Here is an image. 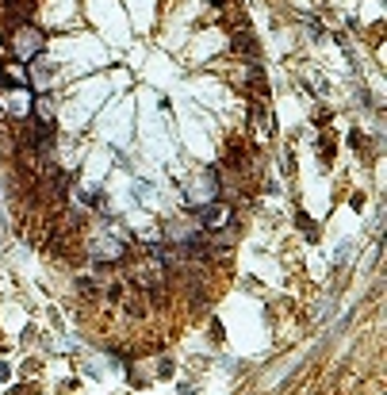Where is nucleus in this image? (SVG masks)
<instances>
[{"label": "nucleus", "instance_id": "nucleus-2", "mask_svg": "<svg viewBox=\"0 0 387 395\" xmlns=\"http://www.w3.org/2000/svg\"><path fill=\"white\" fill-rule=\"evenodd\" d=\"M196 215H199V223H203L207 230H219L222 223L230 219V211H227V207H219L215 200H211V204H199V207H196Z\"/></svg>", "mask_w": 387, "mask_h": 395}, {"label": "nucleus", "instance_id": "nucleus-1", "mask_svg": "<svg viewBox=\"0 0 387 395\" xmlns=\"http://www.w3.org/2000/svg\"><path fill=\"white\" fill-rule=\"evenodd\" d=\"M38 54H43V31L19 27V31H15V58L31 62V58H38Z\"/></svg>", "mask_w": 387, "mask_h": 395}, {"label": "nucleus", "instance_id": "nucleus-3", "mask_svg": "<svg viewBox=\"0 0 387 395\" xmlns=\"http://www.w3.org/2000/svg\"><path fill=\"white\" fill-rule=\"evenodd\" d=\"M192 196L203 200V204H211V200L219 196V176H215V173H199L196 181H192Z\"/></svg>", "mask_w": 387, "mask_h": 395}, {"label": "nucleus", "instance_id": "nucleus-4", "mask_svg": "<svg viewBox=\"0 0 387 395\" xmlns=\"http://www.w3.org/2000/svg\"><path fill=\"white\" fill-rule=\"evenodd\" d=\"M249 127H253V142H264L269 139V111L261 108V104H253V111H249Z\"/></svg>", "mask_w": 387, "mask_h": 395}]
</instances>
